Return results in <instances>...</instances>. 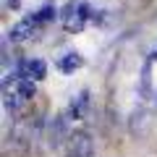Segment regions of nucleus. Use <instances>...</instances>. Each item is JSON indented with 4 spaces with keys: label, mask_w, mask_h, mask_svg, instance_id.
<instances>
[{
    "label": "nucleus",
    "mask_w": 157,
    "mask_h": 157,
    "mask_svg": "<svg viewBox=\"0 0 157 157\" xmlns=\"http://www.w3.org/2000/svg\"><path fill=\"white\" fill-rule=\"evenodd\" d=\"M68 157H92L94 155V141L86 131H73L68 136Z\"/></svg>",
    "instance_id": "f257e3e1"
},
{
    "label": "nucleus",
    "mask_w": 157,
    "mask_h": 157,
    "mask_svg": "<svg viewBox=\"0 0 157 157\" xmlns=\"http://www.w3.org/2000/svg\"><path fill=\"white\" fill-rule=\"evenodd\" d=\"M26 76L34 78V81H42V78L47 76V63H45V60H39V58L26 60Z\"/></svg>",
    "instance_id": "39448f33"
},
{
    "label": "nucleus",
    "mask_w": 157,
    "mask_h": 157,
    "mask_svg": "<svg viewBox=\"0 0 157 157\" xmlns=\"http://www.w3.org/2000/svg\"><path fill=\"white\" fill-rule=\"evenodd\" d=\"M3 105H6L8 113H18L21 105H24V97L18 92H13V89H3Z\"/></svg>",
    "instance_id": "6e6552de"
},
{
    "label": "nucleus",
    "mask_w": 157,
    "mask_h": 157,
    "mask_svg": "<svg viewBox=\"0 0 157 157\" xmlns=\"http://www.w3.org/2000/svg\"><path fill=\"white\" fill-rule=\"evenodd\" d=\"M29 18H32L37 26H39V24H47V21H55V18H58V8L55 6H45V8H39L37 13H32Z\"/></svg>",
    "instance_id": "1a4fd4ad"
},
{
    "label": "nucleus",
    "mask_w": 157,
    "mask_h": 157,
    "mask_svg": "<svg viewBox=\"0 0 157 157\" xmlns=\"http://www.w3.org/2000/svg\"><path fill=\"white\" fill-rule=\"evenodd\" d=\"M147 123V113L144 110H139V113H134V123H131V131H134V134H141V126Z\"/></svg>",
    "instance_id": "9d476101"
},
{
    "label": "nucleus",
    "mask_w": 157,
    "mask_h": 157,
    "mask_svg": "<svg viewBox=\"0 0 157 157\" xmlns=\"http://www.w3.org/2000/svg\"><path fill=\"white\" fill-rule=\"evenodd\" d=\"M6 6H8V8H18V0H8Z\"/></svg>",
    "instance_id": "9b49d317"
},
{
    "label": "nucleus",
    "mask_w": 157,
    "mask_h": 157,
    "mask_svg": "<svg viewBox=\"0 0 157 157\" xmlns=\"http://www.w3.org/2000/svg\"><path fill=\"white\" fill-rule=\"evenodd\" d=\"M86 107H89V92H78L76 97L71 100V105H68V121H81L84 118V113H86Z\"/></svg>",
    "instance_id": "20e7f679"
},
{
    "label": "nucleus",
    "mask_w": 157,
    "mask_h": 157,
    "mask_svg": "<svg viewBox=\"0 0 157 157\" xmlns=\"http://www.w3.org/2000/svg\"><path fill=\"white\" fill-rule=\"evenodd\" d=\"M149 60H157V47H155V50L149 52Z\"/></svg>",
    "instance_id": "f8f14e48"
},
{
    "label": "nucleus",
    "mask_w": 157,
    "mask_h": 157,
    "mask_svg": "<svg viewBox=\"0 0 157 157\" xmlns=\"http://www.w3.org/2000/svg\"><path fill=\"white\" fill-rule=\"evenodd\" d=\"M81 63H84V60H81L78 52H66V55L58 60V68H60L63 73H73L76 68H81Z\"/></svg>",
    "instance_id": "0eeeda50"
},
{
    "label": "nucleus",
    "mask_w": 157,
    "mask_h": 157,
    "mask_svg": "<svg viewBox=\"0 0 157 157\" xmlns=\"http://www.w3.org/2000/svg\"><path fill=\"white\" fill-rule=\"evenodd\" d=\"M68 136H71L68 134V115H52L47 121V144L58 149L63 141H68Z\"/></svg>",
    "instance_id": "f03ea898"
},
{
    "label": "nucleus",
    "mask_w": 157,
    "mask_h": 157,
    "mask_svg": "<svg viewBox=\"0 0 157 157\" xmlns=\"http://www.w3.org/2000/svg\"><path fill=\"white\" fill-rule=\"evenodd\" d=\"M34 34H37V24H34L32 18H24V21L13 24V26L8 29L6 37L11 39V42H24V39H32Z\"/></svg>",
    "instance_id": "7ed1b4c3"
},
{
    "label": "nucleus",
    "mask_w": 157,
    "mask_h": 157,
    "mask_svg": "<svg viewBox=\"0 0 157 157\" xmlns=\"http://www.w3.org/2000/svg\"><path fill=\"white\" fill-rule=\"evenodd\" d=\"M13 92H18L24 100H34L37 97V84H34V78H18V81H13Z\"/></svg>",
    "instance_id": "423d86ee"
}]
</instances>
